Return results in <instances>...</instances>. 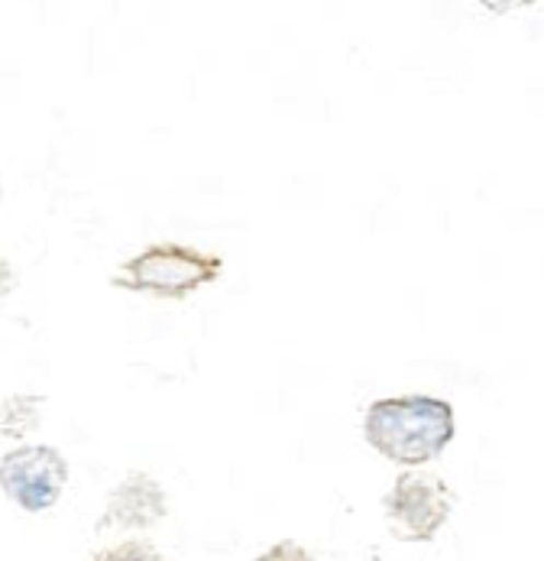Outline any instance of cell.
<instances>
[{
	"instance_id": "obj_1",
	"label": "cell",
	"mask_w": 544,
	"mask_h": 561,
	"mask_svg": "<svg viewBox=\"0 0 544 561\" xmlns=\"http://www.w3.org/2000/svg\"><path fill=\"white\" fill-rule=\"evenodd\" d=\"M363 435L386 461L398 468H421L444 455L458 435L454 405L438 397H386L370 402Z\"/></svg>"
},
{
	"instance_id": "obj_2",
	"label": "cell",
	"mask_w": 544,
	"mask_h": 561,
	"mask_svg": "<svg viewBox=\"0 0 544 561\" xmlns=\"http://www.w3.org/2000/svg\"><path fill=\"white\" fill-rule=\"evenodd\" d=\"M224 273V256L175 241H159L134 253L114 276L111 286L124 293H140L165 302H182L198 289L218 283Z\"/></svg>"
},
{
	"instance_id": "obj_3",
	"label": "cell",
	"mask_w": 544,
	"mask_h": 561,
	"mask_svg": "<svg viewBox=\"0 0 544 561\" xmlns=\"http://www.w3.org/2000/svg\"><path fill=\"white\" fill-rule=\"evenodd\" d=\"M458 493L444 478L428 471H405L383 496L389 533L398 542H435L454 513Z\"/></svg>"
},
{
	"instance_id": "obj_4",
	"label": "cell",
	"mask_w": 544,
	"mask_h": 561,
	"mask_svg": "<svg viewBox=\"0 0 544 561\" xmlns=\"http://www.w3.org/2000/svg\"><path fill=\"white\" fill-rule=\"evenodd\" d=\"M69 483V461L53 445H16L0 458V490L23 513H46Z\"/></svg>"
},
{
	"instance_id": "obj_5",
	"label": "cell",
	"mask_w": 544,
	"mask_h": 561,
	"mask_svg": "<svg viewBox=\"0 0 544 561\" xmlns=\"http://www.w3.org/2000/svg\"><path fill=\"white\" fill-rule=\"evenodd\" d=\"M169 513V496L162 483L134 471L107 493L97 529H153Z\"/></svg>"
},
{
	"instance_id": "obj_6",
	"label": "cell",
	"mask_w": 544,
	"mask_h": 561,
	"mask_svg": "<svg viewBox=\"0 0 544 561\" xmlns=\"http://www.w3.org/2000/svg\"><path fill=\"white\" fill-rule=\"evenodd\" d=\"M39 405L43 397L16 393L0 405V432L3 438H26L39 428Z\"/></svg>"
},
{
	"instance_id": "obj_7",
	"label": "cell",
	"mask_w": 544,
	"mask_h": 561,
	"mask_svg": "<svg viewBox=\"0 0 544 561\" xmlns=\"http://www.w3.org/2000/svg\"><path fill=\"white\" fill-rule=\"evenodd\" d=\"M94 561H165L155 552L150 542H140V539H130V542H117L104 552H97Z\"/></svg>"
},
{
	"instance_id": "obj_8",
	"label": "cell",
	"mask_w": 544,
	"mask_h": 561,
	"mask_svg": "<svg viewBox=\"0 0 544 561\" xmlns=\"http://www.w3.org/2000/svg\"><path fill=\"white\" fill-rule=\"evenodd\" d=\"M253 561H317L311 556L305 546H299V542H292V539H282V542H276V546H269L259 559Z\"/></svg>"
},
{
	"instance_id": "obj_9",
	"label": "cell",
	"mask_w": 544,
	"mask_h": 561,
	"mask_svg": "<svg viewBox=\"0 0 544 561\" xmlns=\"http://www.w3.org/2000/svg\"><path fill=\"white\" fill-rule=\"evenodd\" d=\"M13 289H16V270H13L10 260L0 256V312H3V306H7V299L13 296Z\"/></svg>"
},
{
	"instance_id": "obj_10",
	"label": "cell",
	"mask_w": 544,
	"mask_h": 561,
	"mask_svg": "<svg viewBox=\"0 0 544 561\" xmlns=\"http://www.w3.org/2000/svg\"><path fill=\"white\" fill-rule=\"evenodd\" d=\"M489 13H512V10H519V7H535L539 0H479Z\"/></svg>"
}]
</instances>
